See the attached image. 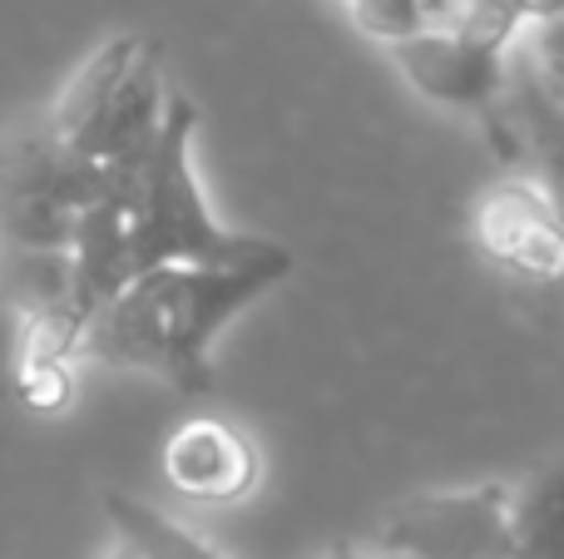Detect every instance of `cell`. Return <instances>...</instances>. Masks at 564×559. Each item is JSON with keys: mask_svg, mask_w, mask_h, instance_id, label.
I'll return each instance as SVG.
<instances>
[{"mask_svg": "<svg viewBox=\"0 0 564 559\" xmlns=\"http://www.w3.org/2000/svg\"><path fill=\"white\" fill-rule=\"evenodd\" d=\"M381 559H510V485L426 491L387 511L371 535Z\"/></svg>", "mask_w": 564, "mask_h": 559, "instance_id": "4", "label": "cell"}, {"mask_svg": "<svg viewBox=\"0 0 564 559\" xmlns=\"http://www.w3.org/2000/svg\"><path fill=\"white\" fill-rule=\"evenodd\" d=\"M322 559H381V555H371V550H357V545H337V550H327Z\"/></svg>", "mask_w": 564, "mask_h": 559, "instance_id": "14", "label": "cell"}, {"mask_svg": "<svg viewBox=\"0 0 564 559\" xmlns=\"http://www.w3.org/2000/svg\"><path fill=\"white\" fill-rule=\"evenodd\" d=\"M115 530V550L105 559H228L218 555L208 540H198L194 530H184L178 520H169L164 511H154L149 501L124 491H105L99 495Z\"/></svg>", "mask_w": 564, "mask_h": 559, "instance_id": "9", "label": "cell"}, {"mask_svg": "<svg viewBox=\"0 0 564 559\" xmlns=\"http://www.w3.org/2000/svg\"><path fill=\"white\" fill-rule=\"evenodd\" d=\"M297 257L282 243L238 263H169L129 277L85 322L75 357L109 372H139L174 386L178 396L214 392V342L268 297Z\"/></svg>", "mask_w": 564, "mask_h": 559, "instance_id": "2", "label": "cell"}, {"mask_svg": "<svg viewBox=\"0 0 564 559\" xmlns=\"http://www.w3.org/2000/svg\"><path fill=\"white\" fill-rule=\"evenodd\" d=\"M486 139L496 144L500 164L520 168L564 218V95L530 59L510 69Z\"/></svg>", "mask_w": 564, "mask_h": 559, "instance_id": "7", "label": "cell"}, {"mask_svg": "<svg viewBox=\"0 0 564 559\" xmlns=\"http://www.w3.org/2000/svg\"><path fill=\"white\" fill-rule=\"evenodd\" d=\"M560 10L564 0H451V20L500 40V45H520L530 25L560 15Z\"/></svg>", "mask_w": 564, "mask_h": 559, "instance_id": "12", "label": "cell"}, {"mask_svg": "<svg viewBox=\"0 0 564 559\" xmlns=\"http://www.w3.org/2000/svg\"><path fill=\"white\" fill-rule=\"evenodd\" d=\"M470 238L520 287L564 293V218L520 168H506L476 194Z\"/></svg>", "mask_w": 564, "mask_h": 559, "instance_id": "6", "label": "cell"}, {"mask_svg": "<svg viewBox=\"0 0 564 559\" xmlns=\"http://www.w3.org/2000/svg\"><path fill=\"white\" fill-rule=\"evenodd\" d=\"M520 40H525V59L564 95V10L540 20V25H530Z\"/></svg>", "mask_w": 564, "mask_h": 559, "instance_id": "13", "label": "cell"}, {"mask_svg": "<svg viewBox=\"0 0 564 559\" xmlns=\"http://www.w3.org/2000/svg\"><path fill=\"white\" fill-rule=\"evenodd\" d=\"M198 109L184 95H169L149 154L134 168L115 174L105 194L85 208L69 243L79 317H95L129 277L169 263H238L263 253L273 238L228 228L208 208L204 178L194 164Z\"/></svg>", "mask_w": 564, "mask_h": 559, "instance_id": "1", "label": "cell"}, {"mask_svg": "<svg viewBox=\"0 0 564 559\" xmlns=\"http://www.w3.org/2000/svg\"><path fill=\"white\" fill-rule=\"evenodd\" d=\"M341 10L377 45H391L401 35H416V30L451 20V0H341Z\"/></svg>", "mask_w": 564, "mask_h": 559, "instance_id": "11", "label": "cell"}, {"mask_svg": "<svg viewBox=\"0 0 564 559\" xmlns=\"http://www.w3.org/2000/svg\"><path fill=\"white\" fill-rule=\"evenodd\" d=\"M164 475L178 495H188L198 505H234L243 495H253L258 451L228 416L198 412L169 431Z\"/></svg>", "mask_w": 564, "mask_h": 559, "instance_id": "8", "label": "cell"}, {"mask_svg": "<svg viewBox=\"0 0 564 559\" xmlns=\"http://www.w3.org/2000/svg\"><path fill=\"white\" fill-rule=\"evenodd\" d=\"M381 50L416 95H426L431 105L460 109V114L480 119V129H490L510 79V45L460 25V20H441V25L401 35Z\"/></svg>", "mask_w": 564, "mask_h": 559, "instance_id": "5", "label": "cell"}, {"mask_svg": "<svg viewBox=\"0 0 564 559\" xmlns=\"http://www.w3.org/2000/svg\"><path fill=\"white\" fill-rule=\"evenodd\" d=\"M105 194V174L79 164L45 114L0 134V248H69L85 208Z\"/></svg>", "mask_w": 564, "mask_h": 559, "instance_id": "3", "label": "cell"}, {"mask_svg": "<svg viewBox=\"0 0 564 559\" xmlns=\"http://www.w3.org/2000/svg\"><path fill=\"white\" fill-rule=\"evenodd\" d=\"M510 559H564V461L510 485Z\"/></svg>", "mask_w": 564, "mask_h": 559, "instance_id": "10", "label": "cell"}]
</instances>
